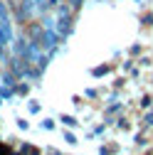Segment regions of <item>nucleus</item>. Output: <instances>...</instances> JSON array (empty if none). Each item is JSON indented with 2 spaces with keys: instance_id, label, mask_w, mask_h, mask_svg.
Returning <instances> with one entry per match:
<instances>
[{
  "instance_id": "nucleus-1",
  "label": "nucleus",
  "mask_w": 153,
  "mask_h": 155,
  "mask_svg": "<svg viewBox=\"0 0 153 155\" xmlns=\"http://www.w3.org/2000/svg\"><path fill=\"white\" fill-rule=\"evenodd\" d=\"M37 15H42V12H40V8H37L35 0H17V3H15V20L20 25L32 22Z\"/></svg>"
},
{
  "instance_id": "nucleus-2",
  "label": "nucleus",
  "mask_w": 153,
  "mask_h": 155,
  "mask_svg": "<svg viewBox=\"0 0 153 155\" xmlns=\"http://www.w3.org/2000/svg\"><path fill=\"white\" fill-rule=\"evenodd\" d=\"M62 121H64L67 126H74V123H76V118H72V116H62Z\"/></svg>"
},
{
  "instance_id": "nucleus-3",
  "label": "nucleus",
  "mask_w": 153,
  "mask_h": 155,
  "mask_svg": "<svg viewBox=\"0 0 153 155\" xmlns=\"http://www.w3.org/2000/svg\"><path fill=\"white\" fill-rule=\"evenodd\" d=\"M72 8H74V10H79V8H82V0H72Z\"/></svg>"
}]
</instances>
